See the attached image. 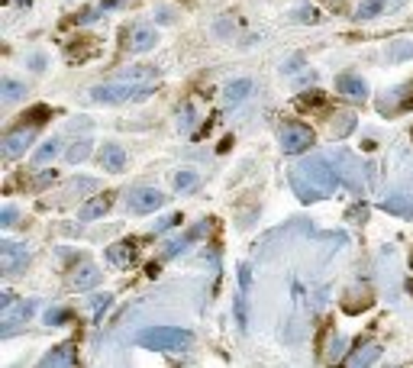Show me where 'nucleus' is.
I'll return each instance as SVG.
<instances>
[{
	"mask_svg": "<svg viewBox=\"0 0 413 368\" xmlns=\"http://www.w3.org/2000/svg\"><path fill=\"white\" fill-rule=\"evenodd\" d=\"M349 220H352V223H365V220H368V207H365V204H361V207H352V210H349Z\"/></svg>",
	"mask_w": 413,
	"mask_h": 368,
	"instance_id": "obj_40",
	"label": "nucleus"
},
{
	"mask_svg": "<svg viewBox=\"0 0 413 368\" xmlns=\"http://www.w3.org/2000/svg\"><path fill=\"white\" fill-rule=\"evenodd\" d=\"M97 158H100V165H104L107 171H113V175H120V171L126 169V152H123V146H117V142L104 146Z\"/></svg>",
	"mask_w": 413,
	"mask_h": 368,
	"instance_id": "obj_17",
	"label": "nucleus"
},
{
	"mask_svg": "<svg viewBox=\"0 0 413 368\" xmlns=\"http://www.w3.org/2000/svg\"><path fill=\"white\" fill-rule=\"evenodd\" d=\"M58 152H62V142H58V139H49V142H43V146L36 149V155H32V165L39 169V165H45V162H52Z\"/></svg>",
	"mask_w": 413,
	"mask_h": 368,
	"instance_id": "obj_26",
	"label": "nucleus"
},
{
	"mask_svg": "<svg viewBox=\"0 0 413 368\" xmlns=\"http://www.w3.org/2000/svg\"><path fill=\"white\" fill-rule=\"evenodd\" d=\"M313 146V129L304 123H287L281 129V152L284 155H297V152H307Z\"/></svg>",
	"mask_w": 413,
	"mask_h": 368,
	"instance_id": "obj_6",
	"label": "nucleus"
},
{
	"mask_svg": "<svg viewBox=\"0 0 413 368\" xmlns=\"http://www.w3.org/2000/svg\"><path fill=\"white\" fill-rule=\"evenodd\" d=\"M136 343L152 352H184V349H191L194 333L181 329V326H148L136 336Z\"/></svg>",
	"mask_w": 413,
	"mask_h": 368,
	"instance_id": "obj_2",
	"label": "nucleus"
},
{
	"mask_svg": "<svg viewBox=\"0 0 413 368\" xmlns=\"http://www.w3.org/2000/svg\"><path fill=\"white\" fill-rule=\"evenodd\" d=\"M97 281H100V272H97V265H91V262H85L78 272L71 274V284L78 288V291H91Z\"/></svg>",
	"mask_w": 413,
	"mask_h": 368,
	"instance_id": "obj_22",
	"label": "nucleus"
},
{
	"mask_svg": "<svg viewBox=\"0 0 413 368\" xmlns=\"http://www.w3.org/2000/svg\"><path fill=\"white\" fill-rule=\"evenodd\" d=\"M233 304H236V323H239V329L245 333V329H249V307H245V288L239 291V294H236Z\"/></svg>",
	"mask_w": 413,
	"mask_h": 368,
	"instance_id": "obj_29",
	"label": "nucleus"
},
{
	"mask_svg": "<svg viewBox=\"0 0 413 368\" xmlns=\"http://www.w3.org/2000/svg\"><path fill=\"white\" fill-rule=\"evenodd\" d=\"M97 52V39L94 36H85V39H78V43H65V55H68V62H85L91 55Z\"/></svg>",
	"mask_w": 413,
	"mask_h": 368,
	"instance_id": "obj_19",
	"label": "nucleus"
},
{
	"mask_svg": "<svg viewBox=\"0 0 413 368\" xmlns=\"http://www.w3.org/2000/svg\"><path fill=\"white\" fill-rule=\"evenodd\" d=\"M294 20L297 23H317L320 13L310 7V3H300V7H294Z\"/></svg>",
	"mask_w": 413,
	"mask_h": 368,
	"instance_id": "obj_34",
	"label": "nucleus"
},
{
	"mask_svg": "<svg viewBox=\"0 0 413 368\" xmlns=\"http://www.w3.org/2000/svg\"><path fill=\"white\" fill-rule=\"evenodd\" d=\"M113 304V294H97L91 297V310H94V323H100L104 320V310Z\"/></svg>",
	"mask_w": 413,
	"mask_h": 368,
	"instance_id": "obj_32",
	"label": "nucleus"
},
{
	"mask_svg": "<svg viewBox=\"0 0 413 368\" xmlns=\"http://www.w3.org/2000/svg\"><path fill=\"white\" fill-rule=\"evenodd\" d=\"M410 272H413V249H410Z\"/></svg>",
	"mask_w": 413,
	"mask_h": 368,
	"instance_id": "obj_44",
	"label": "nucleus"
},
{
	"mask_svg": "<svg viewBox=\"0 0 413 368\" xmlns=\"http://www.w3.org/2000/svg\"><path fill=\"white\" fill-rule=\"evenodd\" d=\"M71 320V310L68 307H49L45 310V323L49 326H62V323H68Z\"/></svg>",
	"mask_w": 413,
	"mask_h": 368,
	"instance_id": "obj_30",
	"label": "nucleus"
},
{
	"mask_svg": "<svg viewBox=\"0 0 413 368\" xmlns=\"http://www.w3.org/2000/svg\"><path fill=\"white\" fill-rule=\"evenodd\" d=\"M87 155H91V142H87V139H81V142H74V146L68 149V162H71V165L85 162Z\"/></svg>",
	"mask_w": 413,
	"mask_h": 368,
	"instance_id": "obj_33",
	"label": "nucleus"
},
{
	"mask_svg": "<svg viewBox=\"0 0 413 368\" xmlns=\"http://www.w3.org/2000/svg\"><path fill=\"white\" fill-rule=\"evenodd\" d=\"M394 94H397L394 100H391V97H381V100H378V110H381V113H394V110H413V81H407L403 87H397Z\"/></svg>",
	"mask_w": 413,
	"mask_h": 368,
	"instance_id": "obj_11",
	"label": "nucleus"
},
{
	"mask_svg": "<svg viewBox=\"0 0 413 368\" xmlns=\"http://www.w3.org/2000/svg\"><path fill=\"white\" fill-rule=\"evenodd\" d=\"M203 230H207V223H197V226H191V230L184 232V236H178V239H171V242H165V249H161V259H175L178 252H184V249H188V242L201 239Z\"/></svg>",
	"mask_w": 413,
	"mask_h": 368,
	"instance_id": "obj_15",
	"label": "nucleus"
},
{
	"mask_svg": "<svg viewBox=\"0 0 413 368\" xmlns=\"http://www.w3.org/2000/svg\"><path fill=\"white\" fill-rule=\"evenodd\" d=\"M49 116H52V110H49V107H32L30 113H23L20 123H16L13 129H7V133H3V139H0V155L7 158V162L20 158L23 152L32 146V139H36L39 127H43Z\"/></svg>",
	"mask_w": 413,
	"mask_h": 368,
	"instance_id": "obj_1",
	"label": "nucleus"
},
{
	"mask_svg": "<svg viewBox=\"0 0 413 368\" xmlns=\"http://www.w3.org/2000/svg\"><path fill=\"white\" fill-rule=\"evenodd\" d=\"M133 259H136V239H123V242H117V246L107 249V262L117 265V268L133 265Z\"/></svg>",
	"mask_w": 413,
	"mask_h": 368,
	"instance_id": "obj_16",
	"label": "nucleus"
},
{
	"mask_svg": "<svg viewBox=\"0 0 413 368\" xmlns=\"http://www.w3.org/2000/svg\"><path fill=\"white\" fill-rule=\"evenodd\" d=\"M378 356H381V346H378V343H365L361 352H352L346 362H349V365H371V362H378Z\"/></svg>",
	"mask_w": 413,
	"mask_h": 368,
	"instance_id": "obj_24",
	"label": "nucleus"
},
{
	"mask_svg": "<svg viewBox=\"0 0 413 368\" xmlns=\"http://www.w3.org/2000/svg\"><path fill=\"white\" fill-rule=\"evenodd\" d=\"M375 304V294H371L368 284H361V288H352L349 294L342 297V310L346 314H361V310H368Z\"/></svg>",
	"mask_w": 413,
	"mask_h": 368,
	"instance_id": "obj_12",
	"label": "nucleus"
},
{
	"mask_svg": "<svg viewBox=\"0 0 413 368\" xmlns=\"http://www.w3.org/2000/svg\"><path fill=\"white\" fill-rule=\"evenodd\" d=\"M110 207H113V194H97V197H91L85 207L78 210V220H97V217H104Z\"/></svg>",
	"mask_w": 413,
	"mask_h": 368,
	"instance_id": "obj_18",
	"label": "nucleus"
},
{
	"mask_svg": "<svg viewBox=\"0 0 413 368\" xmlns=\"http://www.w3.org/2000/svg\"><path fill=\"white\" fill-rule=\"evenodd\" d=\"M352 127H355V116H352V113H342L339 127H336V123H333V133H336V136H346V133H349Z\"/></svg>",
	"mask_w": 413,
	"mask_h": 368,
	"instance_id": "obj_37",
	"label": "nucleus"
},
{
	"mask_svg": "<svg viewBox=\"0 0 413 368\" xmlns=\"http://www.w3.org/2000/svg\"><path fill=\"white\" fill-rule=\"evenodd\" d=\"M0 91H3V100H10V104L26 94V87H23L20 81H13V78H3V81H0Z\"/></svg>",
	"mask_w": 413,
	"mask_h": 368,
	"instance_id": "obj_28",
	"label": "nucleus"
},
{
	"mask_svg": "<svg viewBox=\"0 0 413 368\" xmlns=\"http://www.w3.org/2000/svg\"><path fill=\"white\" fill-rule=\"evenodd\" d=\"M178 223H181V213H168L165 220L155 223V232H165V230H171V226H178Z\"/></svg>",
	"mask_w": 413,
	"mask_h": 368,
	"instance_id": "obj_38",
	"label": "nucleus"
},
{
	"mask_svg": "<svg viewBox=\"0 0 413 368\" xmlns=\"http://www.w3.org/2000/svg\"><path fill=\"white\" fill-rule=\"evenodd\" d=\"M26 265H30V252H26V246L10 242V239L0 242V272H3V274H20Z\"/></svg>",
	"mask_w": 413,
	"mask_h": 368,
	"instance_id": "obj_7",
	"label": "nucleus"
},
{
	"mask_svg": "<svg viewBox=\"0 0 413 368\" xmlns=\"http://www.w3.org/2000/svg\"><path fill=\"white\" fill-rule=\"evenodd\" d=\"M43 368H58V365H78V349L71 346V343H62V346H55L52 352H45L43 362H39Z\"/></svg>",
	"mask_w": 413,
	"mask_h": 368,
	"instance_id": "obj_14",
	"label": "nucleus"
},
{
	"mask_svg": "<svg viewBox=\"0 0 413 368\" xmlns=\"http://www.w3.org/2000/svg\"><path fill=\"white\" fill-rule=\"evenodd\" d=\"M32 307H36L32 301H20V297H13L10 291H3V294H0V336L3 339L13 336V333L30 320Z\"/></svg>",
	"mask_w": 413,
	"mask_h": 368,
	"instance_id": "obj_4",
	"label": "nucleus"
},
{
	"mask_svg": "<svg viewBox=\"0 0 413 368\" xmlns=\"http://www.w3.org/2000/svg\"><path fill=\"white\" fill-rule=\"evenodd\" d=\"M100 13H104V7H87V10H81L78 17H71V20H65L68 26L71 23H94V20H100Z\"/></svg>",
	"mask_w": 413,
	"mask_h": 368,
	"instance_id": "obj_35",
	"label": "nucleus"
},
{
	"mask_svg": "<svg viewBox=\"0 0 413 368\" xmlns=\"http://www.w3.org/2000/svg\"><path fill=\"white\" fill-rule=\"evenodd\" d=\"M407 288H410V291H413V278H410V284H407Z\"/></svg>",
	"mask_w": 413,
	"mask_h": 368,
	"instance_id": "obj_45",
	"label": "nucleus"
},
{
	"mask_svg": "<svg viewBox=\"0 0 413 368\" xmlns=\"http://www.w3.org/2000/svg\"><path fill=\"white\" fill-rule=\"evenodd\" d=\"M391 3H401V0H361L359 10H355V20H375V17H381Z\"/></svg>",
	"mask_w": 413,
	"mask_h": 368,
	"instance_id": "obj_23",
	"label": "nucleus"
},
{
	"mask_svg": "<svg viewBox=\"0 0 413 368\" xmlns=\"http://www.w3.org/2000/svg\"><path fill=\"white\" fill-rule=\"evenodd\" d=\"M329 7H342V3H346V0H326Z\"/></svg>",
	"mask_w": 413,
	"mask_h": 368,
	"instance_id": "obj_43",
	"label": "nucleus"
},
{
	"mask_svg": "<svg viewBox=\"0 0 413 368\" xmlns=\"http://www.w3.org/2000/svg\"><path fill=\"white\" fill-rule=\"evenodd\" d=\"M181 127H184V129L194 127V110H191V107H184V113H181Z\"/></svg>",
	"mask_w": 413,
	"mask_h": 368,
	"instance_id": "obj_42",
	"label": "nucleus"
},
{
	"mask_svg": "<svg viewBox=\"0 0 413 368\" xmlns=\"http://www.w3.org/2000/svg\"><path fill=\"white\" fill-rule=\"evenodd\" d=\"M336 91L346 94V97H352V100H365V97H368V85L352 72H342L339 78H336Z\"/></svg>",
	"mask_w": 413,
	"mask_h": 368,
	"instance_id": "obj_13",
	"label": "nucleus"
},
{
	"mask_svg": "<svg viewBox=\"0 0 413 368\" xmlns=\"http://www.w3.org/2000/svg\"><path fill=\"white\" fill-rule=\"evenodd\" d=\"M16 217H20V213H16V207H13V204H7V207L0 210V226H3V230L16 226Z\"/></svg>",
	"mask_w": 413,
	"mask_h": 368,
	"instance_id": "obj_36",
	"label": "nucleus"
},
{
	"mask_svg": "<svg viewBox=\"0 0 413 368\" xmlns=\"http://www.w3.org/2000/svg\"><path fill=\"white\" fill-rule=\"evenodd\" d=\"M381 210L394 217H413V194H391L381 200Z\"/></svg>",
	"mask_w": 413,
	"mask_h": 368,
	"instance_id": "obj_20",
	"label": "nucleus"
},
{
	"mask_svg": "<svg viewBox=\"0 0 413 368\" xmlns=\"http://www.w3.org/2000/svg\"><path fill=\"white\" fill-rule=\"evenodd\" d=\"M297 171H300V175H307V178L313 181L317 188L326 191V197L342 184L339 171L329 165V158H326V155H313V158H307V162H300V165H297Z\"/></svg>",
	"mask_w": 413,
	"mask_h": 368,
	"instance_id": "obj_5",
	"label": "nucleus"
},
{
	"mask_svg": "<svg viewBox=\"0 0 413 368\" xmlns=\"http://www.w3.org/2000/svg\"><path fill=\"white\" fill-rule=\"evenodd\" d=\"M239 284L249 291V284H252V268L249 265H239Z\"/></svg>",
	"mask_w": 413,
	"mask_h": 368,
	"instance_id": "obj_41",
	"label": "nucleus"
},
{
	"mask_svg": "<svg viewBox=\"0 0 413 368\" xmlns=\"http://www.w3.org/2000/svg\"><path fill=\"white\" fill-rule=\"evenodd\" d=\"M161 204H165V194L159 188H136L126 197V207L133 213H155Z\"/></svg>",
	"mask_w": 413,
	"mask_h": 368,
	"instance_id": "obj_8",
	"label": "nucleus"
},
{
	"mask_svg": "<svg viewBox=\"0 0 413 368\" xmlns=\"http://www.w3.org/2000/svg\"><path fill=\"white\" fill-rule=\"evenodd\" d=\"M333 162H336V171H339V178L342 184L349 191H355L359 194L361 191V165L355 162V158L346 152V149H336V155H333Z\"/></svg>",
	"mask_w": 413,
	"mask_h": 368,
	"instance_id": "obj_9",
	"label": "nucleus"
},
{
	"mask_svg": "<svg viewBox=\"0 0 413 368\" xmlns=\"http://www.w3.org/2000/svg\"><path fill=\"white\" fill-rule=\"evenodd\" d=\"M252 94V81L249 78H239V81H230V85L223 87V100L230 107H236V104H243L245 97Z\"/></svg>",
	"mask_w": 413,
	"mask_h": 368,
	"instance_id": "obj_21",
	"label": "nucleus"
},
{
	"mask_svg": "<svg viewBox=\"0 0 413 368\" xmlns=\"http://www.w3.org/2000/svg\"><path fill=\"white\" fill-rule=\"evenodd\" d=\"M155 91V81H133V78H120L110 85H97L91 91V100L97 104H123V100H146Z\"/></svg>",
	"mask_w": 413,
	"mask_h": 368,
	"instance_id": "obj_3",
	"label": "nucleus"
},
{
	"mask_svg": "<svg viewBox=\"0 0 413 368\" xmlns=\"http://www.w3.org/2000/svg\"><path fill=\"white\" fill-rule=\"evenodd\" d=\"M410 136H413V133H410Z\"/></svg>",
	"mask_w": 413,
	"mask_h": 368,
	"instance_id": "obj_46",
	"label": "nucleus"
},
{
	"mask_svg": "<svg viewBox=\"0 0 413 368\" xmlns=\"http://www.w3.org/2000/svg\"><path fill=\"white\" fill-rule=\"evenodd\" d=\"M152 45H155V30L139 26V30L133 32V43H129V49H133V52H148Z\"/></svg>",
	"mask_w": 413,
	"mask_h": 368,
	"instance_id": "obj_25",
	"label": "nucleus"
},
{
	"mask_svg": "<svg viewBox=\"0 0 413 368\" xmlns=\"http://www.w3.org/2000/svg\"><path fill=\"white\" fill-rule=\"evenodd\" d=\"M291 191L297 194V200H300V204H313V200H323V197H326V191L317 188V184H313L307 175H300L297 169L291 171Z\"/></svg>",
	"mask_w": 413,
	"mask_h": 368,
	"instance_id": "obj_10",
	"label": "nucleus"
},
{
	"mask_svg": "<svg viewBox=\"0 0 413 368\" xmlns=\"http://www.w3.org/2000/svg\"><path fill=\"white\" fill-rule=\"evenodd\" d=\"M320 100H323L320 91H313V94H300V97H297V107H317Z\"/></svg>",
	"mask_w": 413,
	"mask_h": 368,
	"instance_id": "obj_39",
	"label": "nucleus"
},
{
	"mask_svg": "<svg viewBox=\"0 0 413 368\" xmlns=\"http://www.w3.org/2000/svg\"><path fill=\"white\" fill-rule=\"evenodd\" d=\"M388 58H391V62H407V58H413V43H394L391 49H388Z\"/></svg>",
	"mask_w": 413,
	"mask_h": 368,
	"instance_id": "obj_31",
	"label": "nucleus"
},
{
	"mask_svg": "<svg viewBox=\"0 0 413 368\" xmlns=\"http://www.w3.org/2000/svg\"><path fill=\"white\" fill-rule=\"evenodd\" d=\"M197 184H201V178H197L194 171H178V175H175V191H178V194H191Z\"/></svg>",
	"mask_w": 413,
	"mask_h": 368,
	"instance_id": "obj_27",
	"label": "nucleus"
}]
</instances>
